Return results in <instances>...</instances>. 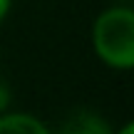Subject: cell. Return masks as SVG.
<instances>
[{
  "instance_id": "6da1fadb",
  "label": "cell",
  "mask_w": 134,
  "mask_h": 134,
  "mask_svg": "<svg viewBox=\"0 0 134 134\" xmlns=\"http://www.w3.org/2000/svg\"><path fill=\"white\" fill-rule=\"evenodd\" d=\"M94 47L107 65L129 70L134 65V15L127 8H114L94 23Z\"/></svg>"
},
{
  "instance_id": "7a4b0ae2",
  "label": "cell",
  "mask_w": 134,
  "mask_h": 134,
  "mask_svg": "<svg viewBox=\"0 0 134 134\" xmlns=\"http://www.w3.org/2000/svg\"><path fill=\"white\" fill-rule=\"evenodd\" d=\"M60 134H109V127H107V122L99 114L80 109L70 119H65Z\"/></svg>"
},
{
  "instance_id": "3957f363",
  "label": "cell",
  "mask_w": 134,
  "mask_h": 134,
  "mask_svg": "<svg viewBox=\"0 0 134 134\" xmlns=\"http://www.w3.org/2000/svg\"><path fill=\"white\" fill-rule=\"evenodd\" d=\"M0 134H50V132L35 117L8 114V117H0Z\"/></svg>"
},
{
  "instance_id": "277c9868",
  "label": "cell",
  "mask_w": 134,
  "mask_h": 134,
  "mask_svg": "<svg viewBox=\"0 0 134 134\" xmlns=\"http://www.w3.org/2000/svg\"><path fill=\"white\" fill-rule=\"evenodd\" d=\"M8 5H10V0H0V20H3L5 13H8Z\"/></svg>"
},
{
  "instance_id": "5b68a950",
  "label": "cell",
  "mask_w": 134,
  "mask_h": 134,
  "mask_svg": "<svg viewBox=\"0 0 134 134\" xmlns=\"http://www.w3.org/2000/svg\"><path fill=\"white\" fill-rule=\"evenodd\" d=\"M5 102H8V92H5L3 87H0V109L5 107Z\"/></svg>"
},
{
  "instance_id": "8992f818",
  "label": "cell",
  "mask_w": 134,
  "mask_h": 134,
  "mask_svg": "<svg viewBox=\"0 0 134 134\" xmlns=\"http://www.w3.org/2000/svg\"><path fill=\"white\" fill-rule=\"evenodd\" d=\"M119 134H134V127H132V124H127V127H124V129H122Z\"/></svg>"
}]
</instances>
